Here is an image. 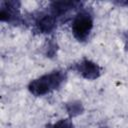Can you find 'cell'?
Wrapping results in <instances>:
<instances>
[{
	"mask_svg": "<svg viewBox=\"0 0 128 128\" xmlns=\"http://www.w3.org/2000/svg\"><path fill=\"white\" fill-rule=\"evenodd\" d=\"M65 80L66 73L62 70H55L32 80L28 85V90L34 96H43L58 89Z\"/></svg>",
	"mask_w": 128,
	"mask_h": 128,
	"instance_id": "6da1fadb",
	"label": "cell"
},
{
	"mask_svg": "<svg viewBox=\"0 0 128 128\" xmlns=\"http://www.w3.org/2000/svg\"><path fill=\"white\" fill-rule=\"evenodd\" d=\"M65 109L70 117H76L84 112L83 104L80 101H72L65 104Z\"/></svg>",
	"mask_w": 128,
	"mask_h": 128,
	"instance_id": "52a82bcc",
	"label": "cell"
},
{
	"mask_svg": "<svg viewBox=\"0 0 128 128\" xmlns=\"http://www.w3.org/2000/svg\"><path fill=\"white\" fill-rule=\"evenodd\" d=\"M82 3L78 1H54L51 2L48 11L60 22L67 21L66 17L71 11L81 7Z\"/></svg>",
	"mask_w": 128,
	"mask_h": 128,
	"instance_id": "5b68a950",
	"label": "cell"
},
{
	"mask_svg": "<svg viewBox=\"0 0 128 128\" xmlns=\"http://www.w3.org/2000/svg\"><path fill=\"white\" fill-rule=\"evenodd\" d=\"M70 69L76 71L87 80H95L101 75V67L95 62L86 58L72 64L70 66Z\"/></svg>",
	"mask_w": 128,
	"mask_h": 128,
	"instance_id": "8992f818",
	"label": "cell"
},
{
	"mask_svg": "<svg viewBox=\"0 0 128 128\" xmlns=\"http://www.w3.org/2000/svg\"><path fill=\"white\" fill-rule=\"evenodd\" d=\"M72 33L79 42H84L88 39L93 28V16L86 10H79L72 19Z\"/></svg>",
	"mask_w": 128,
	"mask_h": 128,
	"instance_id": "7a4b0ae2",
	"label": "cell"
},
{
	"mask_svg": "<svg viewBox=\"0 0 128 128\" xmlns=\"http://www.w3.org/2000/svg\"><path fill=\"white\" fill-rule=\"evenodd\" d=\"M0 20L13 25L25 23L24 18L20 13L19 1H2L0 5Z\"/></svg>",
	"mask_w": 128,
	"mask_h": 128,
	"instance_id": "3957f363",
	"label": "cell"
},
{
	"mask_svg": "<svg viewBox=\"0 0 128 128\" xmlns=\"http://www.w3.org/2000/svg\"><path fill=\"white\" fill-rule=\"evenodd\" d=\"M57 22L58 20L49 11L36 12L33 16V29L37 33L49 34L55 30Z\"/></svg>",
	"mask_w": 128,
	"mask_h": 128,
	"instance_id": "277c9868",
	"label": "cell"
},
{
	"mask_svg": "<svg viewBox=\"0 0 128 128\" xmlns=\"http://www.w3.org/2000/svg\"><path fill=\"white\" fill-rule=\"evenodd\" d=\"M57 51V44L54 42V41H50L48 43V48H47V52H46V55L48 57H53L55 55Z\"/></svg>",
	"mask_w": 128,
	"mask_h": 128,
	"instance_id": "9c48e42d",
	"label": "cell"
},
{
	"mask_svg": "<svg viewBox=\"0 0 128 128\" xmlns=\"http://www.w3.org/2000/svg\"><path fill=\"white\" fill-rule=\"evenodd\" d=\"M49 128H73V123L69 118L61 119L53 125H49Z\"/></svg>",
	"mask_w": 128,
	"mask_h": 128,
	"instance_id": "ba28073f",
	"label": "cell"
}]
</instances>
